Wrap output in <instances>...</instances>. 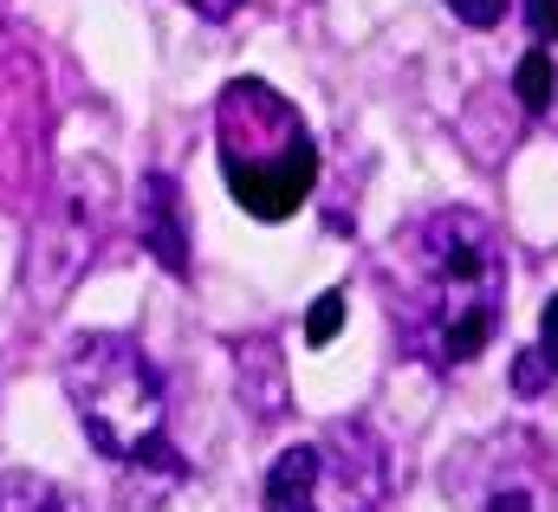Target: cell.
Returning a JSON list of instances; mask_svg holds the SVG:
<instances>
[{
  "mask_svg": "<svg viewBox=\"0 0 558 512\" xmlns=\"http://www.w3.org/2000/svg\"><path fill=\"white\" fill-rule=\"evenodd\" d=\"M384 298L403 351L428 370L474 364L507 312V247L487 215L435 208L390 247Z\"/></svg>",
  "mask_w": 558,
  "mask_h": 512,
  "instance_id": "obj_1",
  "label": "cell"
},
{
  "mask_svg": "<svg viewBox=\"0 0 558 512\" xmlns=\"http://www.w3.org/2000/svg\"><path fill=\"white\" fill-rule=\"evenodd\" d=\"M215 149L228 195L254 221H292L318 188V143L267 78H234L215 98Z\"/></svg>",
  "mask_w": 558,
  "mask_h": 512,
  "instance_id": "obj_2",
  "label": "cell"
},
{
  "mask_svg": "<svg viewBox=\"0 0 558 512\" xmlns=\"http://www.w3.org/2000/svg\"><path fill=\"white\" fill-rule=\"evenodd\" d=\"M59 383L72 415L85 422V441L118 461V467H156V474H182L169 435H162V383L149 370L131 338L118 331H85L65 364H59Z\"/></svg>",
  "mask_w": 558,
  "mask_h": 512,
  "instance_id": "obj_3",
  "label": "cell"
},
{
  "mask_svg": "<svg viewBox=\"0 0 558 512\" xmlns=\"http://www.w3.org/2000/svg\"><path fill=\"white\" fill-rule=\"evenodd\" d=\"M384 487H390V474H384L377 435L357 422L331 428L318 448V512H377Z\"/></svg>",
  "mask_w": 558,
  "mask_h": 512,
  "instance_id": "obj_4",
  "label": "cell"
},
{
  "mask_svg": "<svg viewBox=\"0 0 558 512\" xmlns=\"http://www.w3.org/2000/svg\"><path fill=\"white\" fill-rule=\"evenodd\" d=\"M137 228H143V247L162 272H189V215H182V188L175 175H143V195H137Z\"/></svg>",
  "mask_w": 558,
  "mask_h": 512,
  "instance_id": "obj_5",
  "label": "cell"
},
{
  "mask_svg": "<svg viewBox=\"0 0 558 512\" xmlns=\"http://www.w3.org/2000/svg\"><path fill=\"white\" fill-rule=\"evenodd\" d=\"M260 507L267 512H318V448H312V441L286 448L274 467H267Z\"/></svg>",
  "mask_w": 558,
  "mask_h": 512,
  "instance_id": "obj_6",
  "label": "cell"
},
{
  "mask_svg": "<svg viewBox=\"0 0 558 512\" xmlns=\"http://www.w3.org/2000/svg\"><path fill=\"white\" fill-rule=\"evenodd\" d=\"M0 512H85V500L46 474H0Z\"/></svg>",
  "mask_w": 558,
  "mask_h": 512,
  "instance_id": "obj_7",
  "label": "cell"
},
{
  "mask_svg": "<svg viewBox=\"0 0 558 512\" xmlns=\"http://www.w3.org/2000/svg\"><path fill=\"white\" fill-rule=\"evenodd\" d=\"M513 92H520V105H526V111H546V105L558 98V65H553V52H546V46H533V52L520 59Z\"/></svg>",
  "mask_w": 558,
  "mask_h": 512,
  "instance_id": "obj_8",
  "label": "cell"
},
{
  "mask_svg": "<svg viewBox=\"0 0 558 512\" xmlns=\"http://www.w3.org/2000/svg\"><path fill=\"white\" fill-rule=\"evenodd\" d=\"M344 312H351V305H344V292H318V298H312V312H305V344H312V351H325V344L344 331Z\"/></svg>",
  "mask_w": 558,
  "mask_h": 512,
  "instance_id": "obj_9",
  "label": "cell"
},
{
  "mask_svg": "<svg viewBox=\"0 0 558 512\" xmlns=\"http://www.w3.org/2000/svg\"><path fill=\"white\" fill-rule=\"evenodd\" d=\"M546 383H553L546 357H539V351H520V357H513V389H520V395H546Z\"/></svg>",
  "mask_w": 558,
  "mask_h": 512,
  "instance_id": "obj_10",
  "label": "cell"
},
{
  "mask_svg": "<svg viewBox=\"0 0 558 512\" xmlns=\"http://www.w3.org/2000/svg\"><path fill=\"white\" fill-rule=\"evenodd\" d=\"M448 13H454L461 26H474V33H487V26H500V13H507V0H448Z\"/></svg>",
  "mask_w": 558,
  "mask_h": 512,
  "instance_id": "obj_11",
  "label": "cell"
},
{
  "mask_svg": "<svg viewBox=\"0 0 558 512\" xmlns=\"http://www.w3.org/2000/svg\"><path fill=\"white\" fill-rule=\"evenodd\" d=\"M539 357L558 377V298H546V312H539Z\"/></svg>",
  "mask_w": 558,
  "mask_h": 512,
  "instance_id": "obj_12",
  "label": "cell"
},
{
  "mask_svg": "<svg viewBox=\"0 0 558 512\" xmlns=\"http://www.w3.org/2000/svg\"><path fill=\"white\" fill-rule=\"evenodd\" d=\"M526 26L539 39H558V0H526Z\"/></svg>",
  "mask_w": 558,
  "mask_h": 512,
  "instance_id": "obj_13",
  "label": "cell"
},
{
  "mask_svg": "<svg viewBox=\"0 0 558 512\" xmlns=\"http://www.w3.org/2000/svg\"><path fill=\"white\" fill-rule=\"evenodd\" d=\"M182 7H189V13H202V20H215V26L241 13V0H182Z\"/></svg>",
  "mask_w": 558,
  "mask_h": 512,
  "instance_id": "obj_14",
  "label": "cell"
},
{
  "mask_svg": "<svg viewBox=\"0 0 558 512\" xmlns=\"http://www.w3.org/2000/svg\"><path fill=\"white\" fill-rule=\"evenodd\" d=\"M487 512H533V493H526V487H507V493L487 500Z\"/></svg>",
  "mask_w": 558,
  "mask_h": 512,
  "instance_id": "obj_15",
  "label": "cell"
}]
</instances>
